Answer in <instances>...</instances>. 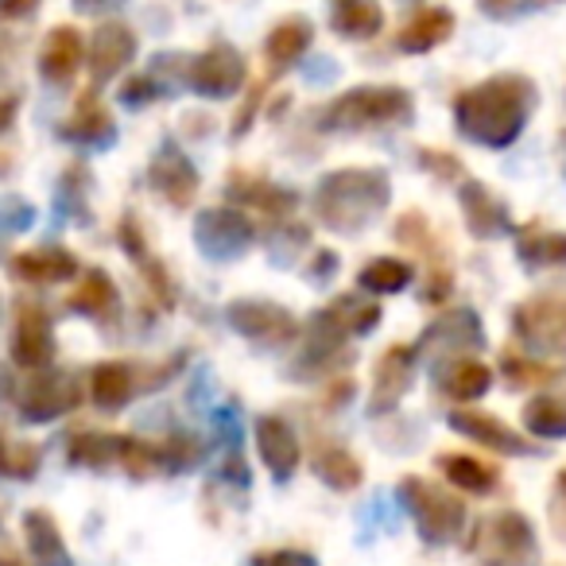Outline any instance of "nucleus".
Listing matches in <instances>:
<instances>
[{"label": "nucleus", "mask_w": 566, "mask_h": 566, "mask_svg": "<svg viewBox=\"0 0 566 566\" xmlns=\"http://www.w3.org/2000/svg\"><path fill=\"white\" fill-rule=\"evenodd\" d=\"M489 128V144L512 140V133L520 128V105H509V94H501V86H481L478 94L462 97V128L481 140Z\"/></svg>", "instance_id": "f257e3e1"}, {"label": "nucleus", "mask_w": 566, "mask_h": 566, "mask_svg": "<svg viewBox=\"0 0 566 566\" xmlns=\"http://www.w3.org/2000/svg\"><path fill=\"white\" fill-rule=\"evenodd\" d=\"M74 63H78V40H74L71 32H59L48 48V63H43V71H48L51 78H71Z\"/></svg>", "instance_id": "f03ea898"}, {"label": "nucleus", "mask_w": 566, "mask_h": 566, "mask_svg": "<svg viewBox=\"0 0 566 566\" xmlns=\"http://www.w3.org/2000/svg\"><path fill=\"white\" fill-rule=\"evenodd\" d=\"M447 28H450L447 12H427L419 24H411L408 32H403V48H408V51H427L434 40H442V35H447Z\"/></svg>", "instance_id": "7ed1b4c3"}, {"label": "nucleus", "mask_w": 566, "mask_h": 566, "mask_svg": "<svg viewBox=\"0 0 566 566\" xmlns=\"http://www.w3.org/2000/svg\"><path fill=\"white\" fill-rule=\"evenodd\" d=\"M128 51H133V40H128L125 32H117V28H105L102 35H97V55H102V78L105 74H113L120 63L128 59Z\"/></svg>", "instance_id": "20e7f679"}, {"label": "nucleus", "mask_w": 566, "mask_h": 566, "mask_svg": "<svg viewBox=\"0 0 566 566\" xmlns=\"http://www.w3.org/2000/svg\"><path fill=\"white\" fill-rule=\"evenodd\" d=\"M338 24H342V32L365 35V32H373V28L380 24V12L373 9V4H365V0H349L346 12L338 17Z\"/></svg>", "instance_id": "39448f33"}, {"label": "nucleus", "mask_w": 566, "mask_h": 566, "mask_svg": "<svg viewBox=\"0 0 566 566\" xmlns=\"http://www.w3.org/2000/svg\"><path fill=\"white\" fill-rule=\"evenodd\" d=\"M365 283L369 287H380V292H400L403 283H408V268L396 264V260H380L365 272Z\"/></svg>", "instance_id": "423d86ee"}, {"label": "nucleus", "mask_w": 566, "mask_h": 566, "mask_svg": "<svg viewBox=\"0 0 566 566\" xmlns=\"http://www.w3.org/2000/svg\"><path fill=\"white\" fill-rule=\"evenodd\" d=\"M17 272H40L35 280H59V275L71 272V256H59V252H48V256H24V260H17Z\"/></svg>", "instance_id": "0eeeda50"}, {"label": "nucleus", "mask_w": 566, "mask_h": 566, "mask_svg": "<svg viewBox=\"0 0 566 566\" xmlns=\"http://www.w3.org/2000/svg\"><path fill=\"white\" fill-rule=\"evenodd\" d=\"M94 388H97V396H102L105 403H120V396H125V388H128V377L117 369V365H105V369L97 373Z\"/></svg>", "instance_id": "6e6552de"}, {"label": "nucleus", "mask_w": 566, "mask_h": 566, "mask_svg": "<svg viewBox=\"0 0 566 566\" xmlns=\"http://www.w3.org/2000/svg\"><path fill=\"white\" fill-rule=\"evenodd\" d=\"M303 43H307V32H303L300 24L283 28V32H275V40H272V55H295Z\"/></svg>", "instance_id": "1a4fd4ad"}, {"label": "nucleus", "mask_w": 566, "mask_h": 566, "mask_svg": "<svg viewBox=\"0 0 566 566\" xmlns=\"http://www.w3.org/2000/svg\"><path fill=\"white\" fill-rule=\"evenodd\" d=\"M35 0H0V9L4 12H24V9H32Z\"/></svg>", "instance_id": "9d476101"}, {"label": "nucleus", "mask_w": 566, "mask_h": 566, "mask_svg": "<svg viewBox=\"0 0 566 566\" xmlns=\"http://www.w3.org/2000/svg\"><path fill=\"white\" fill-rule=\"evenodd\" d=\"M0 125H9V105H0Z\"/></svg>", "instance_id": "9b49d317"}]
</instances>
